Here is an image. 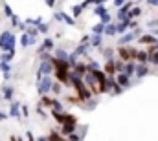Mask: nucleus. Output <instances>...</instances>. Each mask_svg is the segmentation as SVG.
<instances>
[{
    "label": "nucleus",
    "instance_id": "1",
    "mask_svg": "<svg viewBox=\"0 0 158 141\" xmlns=\"http://www.w3.org/2000/svg\"><path fill=\"white\" fill-rule=\"evenodd\" d=\"M15 42H17V38L11 31H4L0 35V50H4V53L15 51Z\"/></svg>",
    "mask_w": 158,
    "mask_h": 141
},
{
    "label": "nucleus",
    "instance_id": "2",
    "mask_svg": "<svg viewBox=\"0 0 158 141\" xmlns=\"http://www.w3.org/2000/svg\"><path fill=\"white\" fill-rule=\"evenodd\" d=\"M52 84H53V79H52V75H50V77H42V79L39 81L37 92H39L40 95H48V94H50V90H52Z\"/></svg>",
    "mask_w": 158,
    "mask_h": 141
},
{
    "label": "nucleus",
    "instance_id": "3",
    "mask_svg": "<svg viewBox=\"0 0 158 141\" xmlns=\"http://www.w3.org/2000/svg\"><path fill=\"white\" fill-rule=\"evenodd\" d=\"M107 94L109 95H119L121 92H123V88H119L118 84H116V81H114V77H107Z\"/></svg>",
    "mask_w": 158,
    "mask_h": 141
},
{
    "label": "nucleus",
    "instance_id": "4",
    "mask_svg": "<svg viewBox=\"0 0 158 141\" xmlns=\"http://www.w3.org/2000/svg\"><path fill=\"white\" fill-rule=\"evenodd\" d=\"M37 73H39V75H42V77H50V75L53 73V68H52L50 61H46V62H40L39 71H37Z\"/></svg>",
    "mask_w": 158,
    "mask_h": 141
},
{
    "label": "nucleus",
    "instance_id": "5",
    "mask_svg": "<svg viewBox=\"0 0 158 141\" xmlns=\"http://www.w3.org/2000/svg\"><path fill=\"white\" fill-rule=\"evenodd\" d=\"M114 81H116V84H118L119 88H129L131 86V79L125 77L123 73H116L114 75Z\"/></svg>",
    "mask_w": 158,
    "mask_h": 141
},
{
    "label": "nucleus",
    "instance_id": "6",
    "mask_svg": "<svg viewBox=\"0 0 158 141\" xmlns=\"http://www.w3.org/2000/svg\"><path fill=\"white\" fill-rule=\"evenodd\" d=\"M140 35H142V31H140V30H134L132 33H125V35H123L121 38H119V46H123V44H127V42L134 40L136 37H140Z\"/></svg>",
    "mask_w": 158,
    "mask_h": 141
},
{
    "label": "nucleus",
    "instance_id": "7",
    "mask_svg": "<svg viewBox=\"0 0 158 141\" xmlns=\"http://www.w3.org/2000/svg\"><path fill=\"white\" fill-rule=\"evenodd\" d=\"M118 57L121 62H131L132 59H131V53H129V50L125 48V46H119L118 48Z\"/></svg>",
    "mask_w": 158,
    "mask_h": 141
},
{
    "label": "nucleus",
    "instance_id": "8",
    "mask_svg": "<svg viewBox=\"0 0 158 141\" xmlns=\"http://www.w3.org/2000/svg\"><path fill=\"white\" fill-rule=\"evenodd\" d=\"M74 73H76V75H79V77L83 79V77L88 73V68H86V64H85V62H76V64H74Z\"/></svg>",
    "mask_w": 158,
    "mask_h": 141
},
{
    "label": "nucleus",
    "instance_id": "9",
    "mask_svg": "<svg viewBox=\"0 0 158 141\" xmlns=\"http://www.w3.org/2000/svg\"><path fill=\"white\" fill-rule=\"evenodd\" d=\"M138 42L140 44H149V46H153V44H156L158 38L156 37H153L151 33H147V35H140L138 37Z\"/></svg>",
    "mask_w": 158,
    "mask_h": 141
},
{
    "label": "nucleus",
    "instance_id": "10",
    "mask_svg": "<svg viewBox=\"0 0 158 141\" xmlns=\"http://www.w3.org/2000/svg\"><path fill=\"white\" fill-rule=\"evenodd\" d=\"M134 70H136V62H134V61H131V62H125V66H123V75L131 79V77L134 75Z\"/></svg>",
    "mask_w": 158,
    "mask_h": 141
},
{
    "label": "nucleus",
    "instance_id": "11",
    "mask_svg": "<svg viewBox=\"0 0 158 141\" xmlns=\"http://www.w3.org/2000/svg\"><path fill=\"white\" fill-rule=\"evenodd\" d=\"M147 73H149V66H147V64H136V70H134L136 79H142V77H145Z\"/></svg>",
    "mask_w": 158,
    "mask_h": 141
},
{
    "label": "nucleus",
    "instance_id": "12",
    "mask_svg": "<svg viewBox=\"0 0 158 141\" xmlns=\"http://www.w3.org/2000/svg\"><path fill=\"white\" fill-rule=\"evenodd\" d=\"M77 128H76V125H61V130H59V134L63 136V138H66V136H70V134H74Z\"/></svg>",
    "mask_w": 158,
    "mask_h": 141
},
{
    "label": "nucleus",
    "instance_id": "13",
    "mask_svg": "<svg viewBox=\"0 0 158 141\" xmlns=\"http://www.w3.org/2000/svg\"><path fill=\"white\" fill-rule=\"evenodd\" d=\"M55 18H57V20H63V22H66L68 26H74V24H76V20H74L72 17H68L66 13H55Z\"/></svg>",
    "mask_w": 158,
    "mask_h": 141
},
{
    "label": "nucleus",
    "instance_id": "14",
    "mask_svg": "<svg viewBox=\"0 0 158 141\" xmlns=\"http://www.w3.org/2000/svg\"><path fill=\"white\" fill-rule=\"evenodd\" d=\"M134 61H138V64H147V61H149L147 51H145V50H140V51L136 53V59H134Z\"/></svg>",
    "mask_w": 158,
    "mask_h": 141
},
{
    "label": "nucleus",
    "instance_id": "15",
    "mask_svg": "<svg viewBox=\"0 0 158 141\" xmlns=\"http://www.w3.org/2000/svg\"><path fill=\"white\" fill-rule=\"evenodd\" d=\"M0 97H2L4 101H11V99H13V86H4Z\"/></svg>",
    "mask_w": 158,
    "mask_h": 141
},
{
    "label": "nucleus",
    "instance_id": "16",
    "mask_svg": "<svg viewBox=\"0 0 158 141\" xmlns=\"http://www.w3.org/2000/svg\"><path fill=\"white\" fill-rule=\"evenodd\" d=\"M50 112H64V105L59 101V99H52V108H50Z\"/></svg>",
    "mask_w": 158,
    "mask_h": 141
},
{
    "label": "nucleus",
    "instance_id": "17",
    "mask_svg": "<svg viewBox=\"0 0 158 141\" xmlns=\"http://www.w3.org/2000/svg\"><path fill=\"white\" fill-rule=\"evenodd\" d=\"M52 48H53V40H52L50 37H46V38H44V42H42V46H39V53L48 51V50H52Z\"/></svg>",
    "mask_w": 158,
    "mask_h": 141
},
{
    "label": "nucleus",
    "instance_id": "18",
    "mask_svg": "<svg viewBox=\"0 0 158 141\" xmlns=\"http://www.w3.org/2000/svg\"><path fill=\"white\" fill-rule=\"evenodd\" d=\"M88 46L99 48V46H101V35H92L90 38H88Z\"/></svg>",
    "mask_w": 158,
    "mask_h": 141
},
{
    "label": "nucleus",
    "instance_id": "19",
    "mask_svg": "<svg viewBox=\"0 0 158 141\" xmlns=\"http://www.w3.org/2000/svg\"><path fill=\"white\" fill-rule=\"evenodd\" d=\"M9 115H11V117H19V115H20V105H19L17 101H13V103H11V110H9Z\"/></svg>",
    "mask_w": 158,
    "mask_h": 141
},
{
    "label": "nucleus",
    "instance_id": "20",
    "mask_svg": "<svg viewBox=\"0 0 158 141\" xmlns=\"http://www.w3.org/2000/svg\"><path fill=\"white\" fill-rule=\"evenodd\" d=\"M52 99H53V97H50V95H42L39 106L40 108H52Z\"/></svg>",
    "mask_w": 158,
    "mask_h": 141
},
{
    "label": "nucleus",
    "instance_id": "21",
    "mask_svg": "<svg viewBox=\"0 0 158 141\" xmlns=\"http://www.w3.org/2000/svg\"><path fill=\"white\" fill-rule=\"evenodd\" d=\"M31 44H35V40H33L31 37H28L26 33L20 37V46H22V48H28V46H31Z\"/></svg>",
    "mask_w": 158,
    "mask_h": 141
},
{
    "label": "nucleus",
    "instance_id": "22",
    "mask_svg": "<svg viewBox=\"0 0 158 141\" xmlns=\"http://www.w3.org/2000/svg\"><path fill=\"white\" fill-rule=\"evenodd\" d=\"M46 139L48 141H66L57 130H53V132H50V136H46Z\"/></svg>",
    "mask_w": 158,
    "mask_h": 141
},
{
    "label": "nucleus",
    "instance_id": "23",
    "mask_svg": "<svg viewBox=\"0 0 158 141\" xmlns=\"http://www.w3.org/2000/svg\"><path fill=\"white\" fill-rule=\"evenodd\" d=\"M13 55H15V51L2 53V55H0V62H6V64H9V62H11V59H13Z\"/></svg>",
    "mask_w": 158,
    "mask_h": 141
},
{
    "label": "nucleus",
    "instance_id": "24",
    "mask_svg": "<svg viewBox=\"0 0 158 141\" xmlns=\"http://www.w3.org/2000/svg\"><path fill=\"white\" fill-rule=\"evenodd\" d=\"M103 33H105V35H109V37L116 35V26H114V24H107V26H105V30H103Z\"/></svg>",
    "mask_w": 158,
    "mask_h": 141
},
{
    "label": "nucleus",
    "instance_id": "25",
    "mask_svg": "<svg viewBox=\"0 0 158 141\" xmlns=\"http://www.w3.org/2000/svg\"><path fill=\"white\" fill-rule=\"evenodd\" d=\"M127 30H129V24H125V22H119V24H116V33L125 35V33H127Z\"/></svg>",
    "mask_w": 158,
    "mask_h": 141
},
{
    "label": "nucleus",
    "instance_id": "26",
    "mask_svg": "<svg viewBox=\"0 0 158 141\" xmlns=\"http://www.w3.org/2000/svg\"><path fill=\"white\" fill-rule=\"evenodd\" d=\"M142 15V9L140 7H131L129 9V18L132 20V18H136V17H140Z\"/></svg>",
    "mask_w": 158,
    "mask_h": 141
},
{
    "label": "nucleus",
    "instance_id": "27",
    "mask_svg": "<svg viewBox=\"0 0 158 141\" xmlns=\"http://www.w3.org/2000/svg\"><path fill=\"white\" fill-rule=\"evenodd\" d=\"M103 30H105V26H103L101 22H98V24H94V28H92V35H101Z\"/></svg>",
    "mask_w": 158,
    "mask_h": 141
},
{
    "label": "nucleus",
    "instance_id": "28",
    "mask_svg": "<svg viewBox=\"0 0 158 141\" xmlns=\"http://www.w3.org/2000/svg\"><path fill=\"white\" fill-rule=\"evenodd\" d=\"M55 59H59V61H66V62H68V53H66L64 50H57V51H55Z\"/></svg>",
    "mask_w": 158,
    "mask_h": 141
},
{
    "label": "nucleus",
    "instance_id": "29",
    "mask_svg": "<svg viewBox=\"0 0 158 141\" xmlns=\"http://www.w3.org/2000/svg\"><path fill=\"white\" fill-rule=\"evenodd\" d=\"M50 92H53L55 95H59V94L63 92V84H59V83H53V84H52V90H50Z\"/></svg>",
    "mask_w": 158,
    "mask_h": 141
},
{
    "label": "nucleus",
    "instance_id": "30",
    "mask_svg": "<svg viewBox=\"0 0 158 141\" xmlns=\"http://www.w3.org/2000/svg\"><path fill=\"white\" fill-rule=\"evenodd\" d=\"M147 62H151L153 66H158V51H155V53L149 55V61H147Z\"/></svg>",
    "mask_w": 158,
    "mask_h": 141
},
{
    "label": "nucleus",
    "instance_id": "31",
    "mask_svg": "<svg viewBox=\"0 0 158 141\" xmlns=\"http://www.w3.org/2000/svg\"><path fill=\"white\" fill-rule=\"evenodd\" d=\"M107 13V9L103 7V6H96V9H94V15H98V17H103Z\"/></svg>",
    "mask_w": 158,
    "mask_h": 141
},
{
    "label": "nucleus",
    "instance_id": "32",
    "mask_svg": "<svg viewBox=\"0 0 158 141\" xmlns=\"http://www.w3.org/2000/svg\"><path fill=\"white\" fill-rule=\"evenodd\" d=\"M110 18H112V17H110V13L107 11V13H105V15L101 17V24H103V26H107V24H110Z\"/></svg>",
    "mask_w": 158,
    "mask_h": 141
},
{
    "label": "nucleus",
    "instance_id": "33",
    "mask_svg": "<svg viewBox=\"0 0 158 141\" xmlns=\"http://www.w3.org/2000/svg\"><path fill=\"white\" fill-rule=\"evenodd\" d=\"M112 53H114V50H112V48H105V50H103V55H105V59H107V61H110V59H112Z\"/></svg>",
    "mask_w": 158,
    "mask_h": 141
},
{
    "label": "nucleus",
    "instance_id": "34",
    "mask_svg": "<svg viewBox=\"0 0 158 141\" xmlns=\"http://www.w3.org/2000/svg\"><path fill=\"white\" fill-rule=\"evenodd\" d=\"M52 57H53V55H50V51H42L39 59H40V62H46V61H50Z\"/></svg>",
    "mask_w": 158,
    "mask_h": 141
},
{
    "label": "nucleus",
    "instance_id": "35",
    "mask_svg": "<svg viewBox=\"0 0 158 141\" xmlns=\"http://www.w3.org/2000/svg\"><path fill=\"white\" fill-rule=\"evenodd\" d=\"M64 139H66V141H81V136H79L77 132H74V134H70V136H66Z\"/></svg>",
    "mask_w": 158,
    "mask_h": 141
},
{
    "label": "nucleus",
    "instance_id": "36",
    "mask_svg": "<svg viewBox=\"0 0 158 141\" xmlns=\"http://www.w3.org/2000/svg\"><path fill=\"white\" fill-rule=\"evenodd\" d=\"M48 30H50V26L44 24V22H42L40 26H37V31H39V33H48Z\"/></svg>",
    "mask_w": 158,
    "mask_h": 141
},
{
    "label": "nucleus",
    "instance_id": "37",
    "mask_svg": "<svg viewBox=\"0 0 158 141\" xmlns=\"http://www.w3.org/2000/svg\"><path fill=\"white\" fill-rule=\"evenodd\" d=\"M81 13H83V9H81V6H74V9H72V15H74V17L77 18L79 15H81ZM74 17H72V18H74Z\"/></svg>",
    "mask_w": 158,
    "mask_h": 141
},
{
    "label": "nucleus",
    "instance_id": "38",
    "mask_svg": "<svg viewBox=\"0 0 158 141\" xmlns=\"http://www.w3.org/2000/svg\"><path fill=\"white\" fill-rule=\"evenodd\" d=\"M4 11H6V17H9V18H11V17H13V13H11V7H9V6H7V4H6V6H4Z\"/></svg>",
    "mask_w": 158,
    "mask_h": 141
},
{
    "label": "nucleus",
    "instance_id": "39",
    "mask_svg": "<svg viewBox=\"0 0 158 141\" xmlns=\"http://www.w3.org/2000/svg\"><path fill=\"white\" fill-rule=\"evenodd\" d=\"M26 139H28V141H35V138H33V134H31L30 130L26 132Z\"/></svg>",
    "mask_w": 158,
    "mask_h": 141
},
{
    "label": "nucleus",
    "instance_id": "40",
    "mask_svg": "<svg viewBox=\"0 0 158 141\" xmlns=\"http://www.w3.org/2000/svg\"><path fill=\"white\" fill-rule=\"evenodd\" d=\"M37 112H39V114H40V117H42V119H44V117H46V112H44V110H42V108H40V106H37Z\"/></svg>",
    "mask_w": 158,
    "mask_h": 141
},
{
    "label": "nucleus",
    "instance_id": "41",
    "mask_svg": "<svg viewBox=\"0 0 158 141\" xmlns=\"http://www.w3.org/2000/svg\"><path fill=\"white\" fill-rule=\"evenodd\" d=\"M11 22H13V26H19V17L13 15V17H11Z\"/></svg>",
    "mask_w": 158,
    "mask_h": 141
},
{
    "label": "nucleus",
    "instance_id": "42",
    "mask_svg": "<svg viewBox=\"0 0 158 141\" xmlns=\"http://www.w3.org/2000/svg\"><path fill=\"white\" fill-rule=\"evenodd\" d=\"M147 4H149V6H151V7H156V6H158V0H149V2H147Z\"/></svg>",
    "mask_w": 158,
    "mask_h": 141
},
{
    "label": "nucleus",
    "instance_id": "43",
    "mask_svg": "<svg viewBox=\"0 0 158 141\" xmlns=\"http://www.w3.org/2000/svg\"><path fill=\"white\" fill-rule=\"evenodd\" d=\"M22 114H24V117H28V114H30L28 112V106H22Z\"/></svg>",
    "mask_w": 158,
    "mask_h": 141
},
{
    "label": "nucleus",
    "instance_id": "44",
    "mask_svg": "<svg viewBox=\"0 0 158 141\" xmlns=\"http://www.w3.org/2000/svg\"><path fill=\"white\" fill-rule=\"evenodd\" d=\"M151 35H153V37H158V28H156V30H151Z\"/></svg>",
    "mask_w": 158,
    "mask_h": 141
},
{
    "label": "nucleus",
    "instance_id": "45",
    "mask_svg": "<svg viewBox=\"0 0 158 141\" xmlns=\"http://www.w3.org/2000/svg\"><path fill=\"white\" fill-rule=\"evenodd\" d=\"M114 6H116V7H121V6H123V2H121V0H118V2H114Z\"/></svg>",
    "mask_w": 158,
    "mask_h": 141
},
{
    "label": "nucleus",
    "instance_id": "46",
    "mask_svg": "<svg viewBox=\"0 0 158 141\" xmlns=\"http://www.w3.org/2000/svg\"><path fill=\"white\" fill-rule=\"evenodd\" d=\"M6 117H7V115H6V114H4V112H0V121H4V119H6Z\"/></svg>",
    "mask_w": 158,
    "mask_h": 141
},
{
    "label": "nucleus",
    "instance_id": "47",
    "mask_svg": "<svg viewBox=\"0 0 158 141\" xmlns=\"http://www.w3.org/2000/svg\"><path fill=\"white\" fill-rule=\"evenodd\" d=\"M35 141H48V139H46V136H40V138H37Z\"/></svg>",
    "mask_w": 158,
    "mask_h": 141
},
{
    "label": "nucleus",
    "instance_id": "48",
    "mask_svg": "<svg viewBox=\"0 0 158 141\" xmlns=\"http://www.w3.org/2000/svg\"><path fill=\"white\" fill-rule=\"evenodd\" d=\"M9 141H17V138H15V136H11V138H9Z\"/></svg>",
    "mask_w": 158,
    "mask_h": 141
},
{
    "label": "nucleus",
    "instance_id": "49",
    "mask_svg": "<svg viewBox=\"0 0 158 141\" xmlns=\"http://www.w3.org/2000/svg\"><path fill=\"white\" fill-rule=\"evenodd\" d=\"M0 99H2V97H0Z\"/></svg>",
    "mask_w": 158,
    "mask_h": 141
}]
</instances>
